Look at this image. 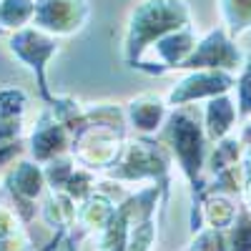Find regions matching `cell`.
<instances>
[{"label": "cell", "mask_w": 251, "mask_h": 251, "mask_svg": "<svg viewBox=\"0 0 251 251\" xmlns=\"http://www.w3.org/2000/svg\"><path fill=\"white\" fill-rule=\"evenodd\" d=\"M191 25V8L186 0H143L128 18L126 30V63L136 68L156 40Z\"/></svg>", "instance_id": "cell-1"}, {"label": "cell", "mask_w": 251, "mask_h": 251, "mask_svg": "<svg viewBox=\"0 0 251 251\" xmlns=\"http://www.w3.org/2000/svg\"><path fill=\"white\" fill-rule=\"evenodd\" d=\"M163 138L171 146V151L181 166L183 176L191 181L194 196L203 194V181H201V169L206 158V128L201 123V116L194 106H181L174 108L163 123Z\"/></svg>", "instance_id": "cell-2"}, {"label": "cell", "mask_w": 251, "mask_h": 251, "mask_svg": "<svg viewBox=\"0 0 251 251\" xmlns=\"http://www.w3.org/2000/svg\"><path fill=\"white\" fill-rule=\"evenodd\" d=\"M8 48H10V53H13L18 60H23L25 66L33 71L40 98L46 100V106H53L55 96H53L50 88H48L46 68H48L50 58L58 53L55 38H53L50 33H46V30L35 28V25H33V28H20V30H15V33L10 35Z\"/></svg>", "instance_id": "cell-3"}, {"label": "cell", "mask_w": 251, "mask_h": 251, "mask_svg": "<svg viewBox=\"0 0 251 251\" xmlns=\"http://www.w3.org/2000/svg\"><path fill=\"white\" fill-rule=\"evenodd\" d=\"M166 174H169V158L163 156V149L151 138L126 141L121 158L108 169V176L138 181V178H158L161 188L166 191Z\"/></svg>", "instance_id": "cell-4"}, {"label": "cell", "mask_w": 251, "mask_h": 251, "mask_svg": "<svg viewBox=\"0 0 251 251\" xmlns=\"http://www.w3.org/2000/svg\"><path fill=\"white\" fill-rule=\"evenodd\" d=\"M244 53L234 43L226 28H214L208 30L194 48L178 71H236L244 68Z\"/></svg>", "instance_id": "cell-5"}, {"label": "cell", "mask_w": 251, "mask_h": 251, "mask_svg": "<svg viewBox=\"0 0 251 251\" xmlns=\"http://www.w3.org/2000/svg\"><path fill=\"white\" fill-rule=\"evenodd\" d=\"M231 88H236V78L228 71H191L169 91L166 103L174 108H181L194 100H208V98L224 96Z\"/></svg>", "instance_id": "cell-6"}, {"label": "cell", "mask_w": 251, "mask_h": 251, "mask_svg": "<svg viewBox=\"0 0 251 251\" xmlns=\"http://www.w3.org/2000/svg\"><path fill=\"white\" fill-rule=\"evenodd\" d=\"M88 15V0H35L33 25L50 35H71L86 25Z\"/></svg>", "instance_id": "cell-7"}, {"label": "cell", "mask_w": 251, "mask_h": 251, "mask_svg": "<svg viewBox=\"0 0 251 251\" xmlns=\"http://www.w3.org/2000/svg\"><path fill=\"white\" fill-rule=\"evenodd\" d=\"M196 43L199 40H196L194 25L181 28L176 33H169V35H163L161 40H156V43L149 48L156 60H141L133 71H143L149 75H163L169 71H178L181 63L194 53Z\"/></svg>", "instance_id": "cell-8"}, {"label": "cell", "mask_w": 251, "mask_h": 251, "mask_svg": "<svg viewBox=\"0 0 251 251\" xmlns=\"http://www.w3.org/2000/svg\"><path fill=\"white\" fill-rule=\"evenodd\" d=\"M71 149H73V133L46 106V111L40 113L35 128L30 133V156L38 163H50L53 158H60Z\"/></svg>", "instance_id": "cell-9"}, {"label": "cell", "mask_w": 251, "mask_h": 251, "mask_svg": "<svg viewBox=\"0 0 251 251\" xmlns=\"http://www.w3.org/2000/svg\"><path fill=\"white\" fill-rule=\"evenodd\" d=\"M169 103L158 96H138L126 106V118L138 133H156L169 118Z\"/></svg>", "instance_id": "cell-10"}, {"label": "cell", "mask_w": 251, "mask_h": 251, "mask_svg": "<svg viewBox=\"0 0 251 251\" xmlns=\"http://www.w3.org/2000/svg\"><path fill=\"white\" fill-rule=\"evenodd\" d=\"M239 118V111H236V100L224 93V96H216V98H208L206 100V108H203V128H206V136L208 141H224L231 136L234 131V123Z\"/></svg>", "instance_id": "cell-11"}, {"label": "cell", "mask_w": 251, "mask_h": 251, "mask_svg": "<svg viewBox=\"0 0 251 251\" xmlns=\"http://www.w3.org/2000/svg\"><path fill=\"white\" fill-rule=\"evenodd\" d=\"M43 181H46V171H40L33 161H20L5 176V186L13 191V199L25 206H33V201L40 196Z\"/></svg>", "instance_id": "cell-12"}, {"label": "cell", "mask_w": 251, "mask_h": 251, "mask_svg": "<svg viewBox=\"0 0 251 251\" xmlns=\"http://www.w3.org/2000/svg\"><path fill=\"white\" fill-rule=\"evenodd\" d=\"M35 0H0V28L20 30L25 23H33Z\"/></svg>", "instance_id": "cell-13"}, {"label": "cell", "mask_w": 251, "mask_h": 251, "mask_svg": "<svg viewBox=\"0 0 251 251\" xmlns=\"http://www.w3.org/2000/svg\"><path fill=\"white\" fill-rule=\"evenodd\" d=\"M221 15L231 38L251 30V0H221Z\"/></svg>", "instance_id": "cell-14"}, {"label": "cell", "mask_w": 251, "mask_h": 251, "mask_svg": "<svg viewBox=\"0 0 251 251\" xmlns=\"http://www.w3.org/2000/svg\"><path fill=\"white\" fill-rule=\"evenodd\" d=\"M23 146V123L20 121H0V166L10 163Z\"/></svg>", "instance_id": "cell-15"}, {"label": "cell", "mask_w": 251, "mask_h": 251, "mask_svg": "<svg viewBox=\"0 0 251 251\" xmlns=\"http://www.w3.org/2000/svg\"><path fill=\"white\" fill-rule=\"evenodd\" d=\"M25 106H28V96L20 88L13 86L0 88V121H20L25 113Z\"/></svg>", "instance_id": "cell-16"}, {"label": "cell", "mask_w": 251, "mask_h": 251, "mask_svg": "<svg viewBox=\"0 0 251 251\" xmlns=\"http://www.w3.org/2000/svg\"><path fill=\"white\" fill-rule=\"evenodd\" d=\"M236 111H239V118L251 116V50L246 53L241 75L236 78Z\"/></svg>", "instance_id": "cell-17"}, {"label": "cell", "mask_w": 251, "mask_h": 251, "mask_svg": "<svg viewBox=\"0 0 251 251\" xmlns=\"http://www.w3.org/2000/svg\"><path fill=\"white\" fill-rule=\"evenodd\" d=\"M231 251H251V214L246 208H241L234 219Z\"/></svg>", "instance_id": "cell-18"}, {"label": "cell", "mask_w": 251, "mask_h": 251, "mask_svg": "<svg viewBox=\"0 0 251 251\" xmlns=\"http://www.w3.org/2000/svg\"><path fill=\"white\" fill-rule=\"evenodd\" d=\"M239 141H241L244 149H251V121L244 123V128H241V133H239Z\"/></svg>", "instance_id": "cell-19"}]
</instances>
